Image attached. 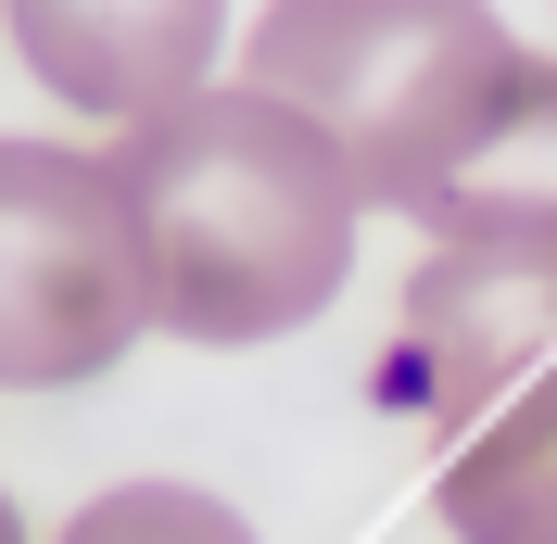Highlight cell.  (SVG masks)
Segmentation results:
<instances>
[{
	"label": "cell",
	"mask_w": 557,
	"mask_h": 544,
	"mask_svg": "<svg viewBox=\"0 0 557 544\" xmlns=\"http://www.w3.org/2000/svg\"><path fill=\"white\" fill-rule=\"evenodd\" d=\"M0 544H26V519H13V494H0Z\"/></svg>",
	"instance_id": "cell-9"
},
{
	"label": "cell",
	"mask_w": 557,
	"mask_h": 544,
	"mask_svg": "<svg viewBox=\"0 0 557 544\" xmlns=\"http://www.w3.org/2000/svg\"><path fill=\"white\" fill-rule=\"evenodd\" d=\"M114 177L139 203V254H152V330L165 342H278L343 305L355 279V177L343 152L292 102L215 76L190 102L139 114L114 139Z\"/></svg>",
	"instance_id": "cell-1"
},
{
	"label": "cell",
	"mask_w": 557,
	"mask_h": 544,
	"mask_svg": "<svg viewBox=\"0 0 557 544\" xmlns=\"http://www.w3.org/2000/svg\"><path fill=\"white\" fill-rule=\"evenodd\" d=\"M51 544H253V519L215 507V494H190V481H114V494H89Z\"/></svg>",
	"instance_id": "cell-8"
},
{
	"label": "cell",
	"mask_w": 557,
	"mask_h": 544,
	"mask_svg": "<svg viewBox=\"0 0 557 544\" xmlns=\"http://www.w3.org/2000/svg\"><path fill=\"white\" fill-rule=\"evenodd\" d=\"M520 38L494 0H267L242 38V89L292 102L343 152L355 203H393L431 228L444 177L469 165L482 114L507 102Z\"/></svg>",
	"instance_id": "cell-2"
},
{
	"label": "cell",
	"mask_w": 557,
	"mask_h": 544,
	"mask_svg": "<svg viewBox=\"0 0 557 544\" xmlns=\"http://www.w3.org/2000/svg\"><path fill=\"white\" fill-rule=\"evenodd\" d=\"M444 532L456 544H557V368L532 393H507L482 431H456Z\"/></svg>",
	"instance_id": "cell-6"
},
{
	"label": "cell",
	"mask_w": 557,
	"mask_h": 544,
	"mask_svg": "<svg viewBox=\"0 0 557 544\" xmlns=\"http://www.w3.org/2000/svg\"><path fill=\"white\" fill-rule=\"evenodd\" d=\"M557 368V228H431L406 279V380L444 431H482Z\"/></svg>",
	"instance_id": "cell-4"
},
{
	"label": "cell",
	"mask_w": 557,
	"mask_h": 544,
	"mask_svg": "<svg viewBox=\"0 0 557 544\" xmlns=\"http://www.w3.org/2000/svg\"><path fill=\"white\" fill-rule=\"evenodd\" d=\"M0 26H13V51H26V76L51 102L139 127V114L215 89L228 0H0Z\"/></svg>",
	"instance_id": "cell-5"
},
{
	"label": "cell",
	"mask_w": 557,
	"mask_h": 544,
	"mask_svg": "<svg viewBox=\"0 0 557 544\" xmlns=\"http://www.w3.org/2000/svg\"><path fill=\"white\" fill-rule=\"evenodd\" d=\"M152 330V254L114 152L0 139V393H76Z\"/></svg>",
	"instance_id": "cell-3"
},
{
	"label": "cell",
	"mask_w": 557,
	"mask_h": 544,
	"mask_svg": "<svg viewBox=\"0 0 557 544\" xmlns=\"http://www.w3.org/2000/svg\"><path fill=\"white\" fill-rule=\"evenodd\" d=\"M431 228H557V64L545 51H520L507 102L482 114L469 165L444 177Z\"/></svg>",
	"instance_id": "cell-7"
}]
</instances>
